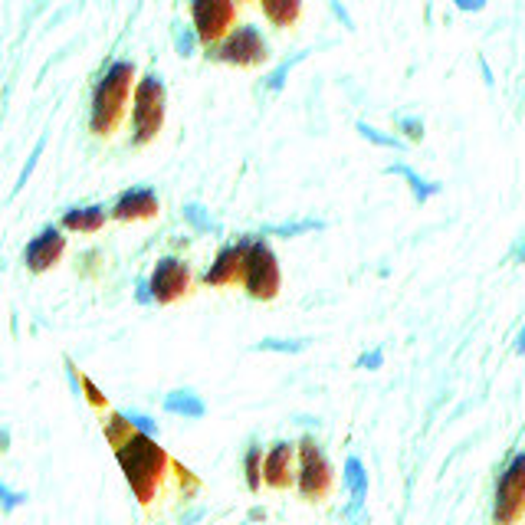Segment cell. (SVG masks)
I'll list each match as a JSON object with an SVG mask.
<instances>
[{
    "label": "cell",
    "instance_id": "6da1fadb",
    "mask_svg": "<svg viewBox=\"0 0 525 525\" xmlns=\"http://www.w3.org/2000/svg\"><path fill=\"white\" fill-rule=\"evenodd\" d=\"M102 434L115 450L125 483L131 486V493L142 505H152L162 489L168 486V476L181 473L184 466H178L171 456L164 454V446L154 444V437H145L138 430H131L129 421L121 417V411L109 414L102 421Z\"/></svg>",
    "mask_w": 525,
    "mask_h": 525
},
{
    "label": "cell",
    "instance_id": "7a4b0ae2",
    "mask_svg": "<svg viewBox=\"0 0 525 525\" xmlns=\"http://www.w3.org/2000/svg\"><path fill=\"white\" fill-rule=\"evenodd\" d=\"M138 70L131 60H115L105 70L96 89H92V109H89V129L96 138H112L119 125L125 121V112H129V99L135 96V86H138Z\"/></svg>",
    "mask_w": 525,
    "mask_h": 525
},
{
    "label": "cell",
    "instance_id": "3957f363",
    "mask_svg": "<svg viewBox=\"0 0 525 525\" xmlns=\"http://www.w3.org/2000/svg\"><path fill=\"white\" fill-rule=\"evenodd\" d=\"M164 109H168V89L158 72H148L138 79L131 96V148L152 145L164 129Z\"/></svg>",
    "mask_w": 525,
    "mask_h": 525
},
{
    "label": "cell",
    "instance_id": "277c9868",
    "mask_svg": "<svg viewBox=\"0 0 525 525\" xmlns=\"http://www.w3.org/2000/svg\"><path fill=\"white\" fill-rule=\"evenodd\" d=\"M299 450V463H296V489L305 503H322L335 489V466L322 444L312 434H305L303 440H296Z\"/></svg>",
    "mask_w": 525,
    "mask_h": 525
},
{
    "label": "cell",
    "instance_id": "5b68a950",
    "mask_svg": "<svg viewBox=\"0 0 525 525\" xmlns=\"http://www.w3.org/2000/svg\"><path fill=\"white\" fill-rule=\"evenodd\" d=\"M243 289L256 303H273L279 289H283V270H279V256L273 253L266 237H253L246 260H243Z\"/></svg>",
    "mask_w": 525,
    "mask_h": 525
},
{
    "label": "cell",
    "instance_id": "8992f818",
    "mask_svg": "<svg viewBox=\"0 0 525 525\" xmlns=\"http://www.w3.org/2000/svg\"><path fill=\"white\" fill-rule=\"evenodd\" d=\"M525 519V450L509 456L503 473L496 479L493 496V522L519 525Z\"/></svg>",
    "mask_w": 525,
    "mask_h": 525
},
{
    "label": "cell",
    "instance_id": "52a82bcc",
    "mask_svg": "<svg viewBox=\"0 0 525 525\" xmlns=\"http://www.w3.org/2000/svg\"><path fill=\"white\" fill-rule=\"evenodd\" d=\"M204 56L217 62H227V66L253 70V66H262V62L270 60V40L262 37V30L256 23H240L221 46H211Z\"/></svg>",
    "mask_w": 525,
    "mask_h": 525
},
{
    "label": "cell",
    "instance_id": "ba28073f",
    "mask_svg": "<svg viewBox=\"0 0 525 525\" xmlns=\"http://www.w3.org/2000/svg\"><path fill=\"white\" fill-rule=\"evenodd\" d=\"M237 13H240V7L233 0H194L191 27L197 33V43H204L207 50L221 46L237 30Z\"/></svg>",
    "mask_w": 525,
    "mask_h": 525
},
{
    "label": "cell",
    "instance_id": "9c48e42d",
    "mask_svg": "<svg viewBox=\"0 0 525 525\" xmlns=\"http://www.w3.org/2000/svg\"><path fill=\"white\" fill-rule=\"evenodd\" d=\"M194 286V273L191 266L178 256H162V260L154 262L152 276H148V293H152V303L154 305H171L178 299L191 293Z\"/></svg>",
    "mask_w": 525,
    "mask_h": 525
},
{
    "label": "cell",
    "instance_id": "30bf717a",
    "mask_svg": "<svg viewBox=\"0 0 525 525\" xmlns=\"http://www.w3.org/2000/svg\"><path fill=\"white\" fill-rule=\"evenodd\" d=\"M296 463H299L296 440H273L262 456V486H270L276 493L296 486Z\"/></svg>",
    "mask_w": 525,
    "mask_h": 525
},
{
    "label": "cell",
    "instance_id": "8fae6325",
    "mask_svg": "<svg viewBox=\"0 0 525 525\" xmlns=\"http://www.w3.org/2000/svg\"><path fill=\"white\" fill-rule=\"evenodd\" d=\"M250 240H253V237H243V240L221 246V250H217V256H213V262L207 266V273H204V286L221 289V286L243 283V260H246Z\"/></svg>",
    "mask_w": 525,
    "mask_h": 525
},
{
    "label": "cell",
    "instance_id": "7c38bea8",
    "mask_svg": "<svg viewBox=\"0 0 525 525\" xmlns=\"http://www.w3.org/2000/svg\"><path fill=\"white\" fill-rule=\"evenodd\" d=\"M62 253H66V237H62L60 227H43L30 243H27V250H23V262H27V270L30 273H50L53 266L62 260Z\"/></svg>",
    "mask_w": 525,
    "mask_h": 525
},
{
    "label": "cell",
    "instance_id": "4fadbf2b",
    "mask_svg": "<svg viewBox=\"0 0 525 525\" xmlns=\"http://www.w3.org/2000/svg\"><path fill=\"white\" fill-rule=\"evenodd\" d=\"M158 211H162V201H158V194L152 188H129V191H121L115 197V204L109 207V217L121 223H135L152 221V217H158Z\"/></svg>",
    "mask_w": 525,
    "mask_h": 525
},
{
    "label": "cell",
    "instance_id": "5bb4252c",
    "mask_svg": "<svg viewBox=\"0 0 525 525\" xmlns=\"http://www.w3.org/2000/svg\"><path fill=\"white\" fill-rule=\"evenodd\" d=\"M345 486H348V505H345V519H358L368 503V470L358 456L345 460Z\"/></svg>",
    "mask_w": 525,
    "mask_h": 525
},
{
    "label": "cell",
    "instance_id": "9a60e30c",
    "mask_svg": "<svg viewBox=\"0 0 525 525\" xmlns=\"http://www.w3.org/2000/svg\"><path fill=\"white\" fill-rule=\"evenodd\" d=\"M109 221V211L102 204H89V207H70L60 217V230L72 233H99Z\"/></svg>",
    "mask_w": 525,
    "mask_h": 525
},
{
    "label": "cell",
    "instance_id": "2e32d148",
    "mask_svg": "<svg viewBox=\"0 0 525 525\" xmlns=\"http://www.w3.org/2000/svg\"><path fill=\"white\" fill-rule=\"evenodd\" d=\"M384 174H397V178H404L407 188H411V194H414V201L417 204H427L430 197H437V194L444 191V184L440 181H427V178H421V174L411 168V164H388L384 168Z\"/></svg>",
    "mask_w": 525,
    "mask_h": 525
},
{
    "label": "cell",
    "instance_id": "e0dca14e",
    "mask_svg": "<svg viewBox=\"0 0 525 525\" xmlns=\"http://www.w3.org/2000/svg\"><path fill=\"white\" fill-rule=\"evenodd\" d=\"M164 411L178 417H188V421H201L207 414V404L201 401V394H194L191 388H181V391H171L164 397Z\"/></svg>",
    "mask_w": 525,
    "mask_h": 525
},
{
    "label": "cell",
    "instance_id": "ac0fdd59",
    "mask_svg": "<svg viewBox=\"0 0 525 525\" xmlns=\"http://www.w3.org/2000/svg\"><path fill=\"white\" fill-rule=\"evenodd\" d=\"M260 11L266 21L273 23L276 30H286V27H293V23L303 17V4H299V0H262Z\"/></svg>",
    "mask_w": 525,
    "mask_h": 525
},
{
    "label": "cell",
    "instance_id": "d6986e66",
    "mask_svg": "<svg viewBox=\"0 0 525 525\" xmlns=\"http://www.w3.org/2000/svg\"><path fill=\"white\" fill-rule=\"evenodd\" d=\"M325 230V221H315V217H303V221H286V223H270L262 227L260 237H283V240H293V237H303V233Z\"/></svg>",
    "mask_w": 525,
    "mask_h": 525
},
{
    "label": "cell",
    "instance_id": "ffe728a7",
    "mask_svg": "<svg viewBox=\"0 0 525 525\" xmlns=\"http://www.w3.org/2000/svg\"><path fill=\"white\" fill-rule=\"evenodd\" d=\"M262 446L253 440L250 446H246V454H243V473H246V489L250 493H260L262 489Z\"/></svg>",
    "mask_w": 525,
    "mask_h": 525
},
{
    "label": "cell",
    "instance_id": "44dd1931",
    "mask_svg": "<svg viewBox=\"0 0 525 525\" xmlns=\"http://www.w3.org/2000/svg\"><path fill=\"white\" fill-rule=\"evenodd\" d=\"M309 53H312V50H299V53H293L289 60L279 62V66H276V70L270 72L266 79H262V89H266V92H279V89H283L286 79H289V72H293L303 60H309Z\"/></svg>",
    "mask_w": 525,
    "mask_h": 525
},
{
    "label": "cell",
    "instance_id": "7402d4cb",
    "mask_svg": "<svg viewBox=\"0 0 525 525\" xmlns=\"http://www.w3.org/2000/svg\"><path fill=\"white\" fill-rule=\"evenodd\" d=\"M354 129H358V135H362L364 142L378 145V148H394V152H404V148H407L404 138H397V135H388V131L374 129V125H368V121H354Z\"/></svg>",
    "mask_w": 525,
    "mask_h": 525
},
{
    "label": "cell",
    "instance_id": "603a6c76",
    "mask_svg": "<svg viewBox=\"0 0 525 525\" xmlns=\"http://www.w3.org/2000/svg\"><path fill=\"white\" fill-rule=\"evenodd\" d=\"M181 217L191 223L197 233H221V223L213 221L211 211H207V207H201V204H184Z\"/></svg>",
    "mask_w": 525,
    "mask_h": 525
},
{
    "label": "cell",
    "instance_id": "cb8c5ba5",
    "mask_svg": "<svg viewBox=\"0 0 525 525\" xmlns=\"http://www.w3.org/2000/svg\"><path fill=\"white\" fill-rule=\"evenodd\" d=\"M309 348V338H260L253 352H276V354H299Z\"/></svg>",
    "mask_w": 525,
    "mask_h": 525
},
{
    "label": "cell",
    "instance_id": "d4e9b609",
    "mask_svg": "<svg viewBox=\"0 0 525 525\" xmlns=\"http://www.w3.org/2000/svg\"><path fill=\"white\" fill-rule=\"evenodd\" d=\"M174 50H178V56H194V50H197V33H194V27H184V23H174Z\"/></svg>",
    "mask_w": 525,
    "mask_h": 525
},
{
    "label": "cell",
    "instance_id": "484cf974",
    "mask_svg": "<svg viewBox=\"0 0 525 525\" xmlns=\"http://www.w3.org/2000/svg\"><path fill=\"white\" fill-rule=\"evenodd\" d=\"M394 125H397V131H404L407 142H424V119L421 115H397L394 119Z\"/></svg>",
    "mask_w": 525,
    "mask_h": 525
},
{
    "label": "cell",
    "instance_id": "4316f807",
    "mask_svg": "<svg viewBox=\"0 0 525 525\" xmlns=\"http://www.w3.org/2000/svg\"><path fill=\"white\" fill-rule=\"evenodd\" d=\"M121 417L129 421L131 430H138V434H145V437H158V421H152V417L142 414V411H121Z\"/></svg>",
    "mask_w": 525,
    "mask_h": 525
},
{
    "label": "cell",
    "instance_id": "83f0119b",
    "mask_svg": "<svg viewBox=\"0 0 525 525\" xmlns=\"http://www.w3.org/2000/svg\"><path fill=\"white\" fill-rule=\"evenodd\" d=\"M21 505H27V493H17V489H11V486L0 479V509H4V512H13V509H21Z\"/></svg>",
    "mask_w": 525,
    "mask_h": 525
},
{
    "label": "cell",
    "instance_id": "f1b7e54d",
    "mask_svg": "<svg viewBox=\"0 0 525 525\" xmlns=\"http://www.w3.org/2000/svg\"><path fill=\"white\" fill-rule=\"evenodd\" d=\"M43 148H46V138H40V142H37V148H33V154H30V162H27V168H23L21 178H17V184H13V194H21V191H23V184H27V178H30L33 168H37V162H40Z\"/></svg>",
    "mask_w": 525,
    "mask_h": 525
},
{
    "label": "cell",
    "instance_id": "f546056e",
    "mask_svg": "<svg viewBox=\"0 0 525 525\" xmlns=\"http://www.w3.org/2000/svg\"><path fill=\"white\" fill-rule=\"evenodd\" d=\"M82 397H86V401H89L92 407H96V411H102V407L109 404V401H105V394L99 391V388H96V384H92V378H86V374H82Z\"/></svg>",
    "mask_w": 525,
    "mask_h": 525
},
{
    "label": "cell",
    "instance_id": "4dcf8cb0",
    "mask_svg": "<svg viewBox=\"0 0 525 525\" xmlns=\"http://www.w3.org/2000/svg\"><path fill=\"white\" fill-rule=\"evenodd\" d=\"M384 364V352L381 348H371V352H364L362 358H358V368H364V371H378Z\"/></svg>",
    "mask_w": 525,
    "mask_h": 525
},
{
    "label": "cell",
    "instance_id": "1f68e13d",
    "mask_svg": "<svg viewBox=\"0 0 525 525\" xmlns=\"http://www.w3.org/2000/svg\"><path fill=\"white\" fill-rule=\"evenodd\" d=\"M66 378H70V388H72V394L79 397V391H82V374L76 371V364H72V358H66Z\"/></svg>",
    "mask_w": 525,
    "mask_h": 525
},
{
    "label": "cell",
    "instance_id": "d6a6232c",
    "mask_svg": "<svg viewBox=\"0 0 525 525\" xmlns=\"http://www.w3.org/2000/svg\"><path fill=\"white\" fill-rule=\"evenodd\" d=\"M329 11L335 13V17H338V21L345 23V27H348V30H354V23H352V17H348V11H345L342 4H338V0H332V4H329Z\"/></svg>",
    "mask_w": 525,
    "mask_h": 525
},
{
    "label": "cell",
    "instance_id": "836d02e7",
    "mask_svg": "<svg viewBox=\"0 0 525 525\" xmlns=\"http://www.w3.org/2000/svg\"><path fill=\"white\" fill-rule=\"evenodd\" d=\"M135 299H138L142 305H152V293H148V279H142V283H138V289H135Z\"/></svg>",
    "mask_w": 525,
    "mask_h": 525
},
{
    "label": "cell",
    "instance_id": "e575fe53",
    "mask_svg": "<svg viewBox=\"0 0 525 525\" xmlns=\"http://www.w3.org/2000/svg\"><path fill=\"white\" fill-rule=\"evenodd\" d=\"M456 7H460V11H483L486 4L483 0H456Z\"/></svg>",
    "mask_w": 525,
    "mask_h": 525
},
{
    "label": "cell",
    "instance_id": "d590c367",
    "mask_svg": "<svg viewBox=\"0 0 525 525\" xmlns=\"http://www.w3.org/2000/svg\"><path fill=\"white\" fill-rule=\"evenodd\" d=\"M7 450H11V430L0 427V454H7Z\"/></svg>",
    "mask_w": 525,
    "mask_h": 525
},
{
    "label": "cell",
    "instance_id": "8d00e7d4",
    "mask_svg": "<svg viewBox=\"0 0 525 525\" xmlns=\"http://www.w3.org/2000/svg\"><path fill=\"white\" fill-rule=\"evenodd\" d=\"M515 354H525V329L519 332V338H515Z\"/></svg>",
    "mask_w": 525,
    "mask_h": 525
},
{
    "label": "cell",
    "instance_id": "74e56055",
    "mask_svg": "<svg viewBox=\"0 0 525 525\" xmlns=\"http://www.w3.org/2000/svg\"><path fill=\"white\" fill-rule=\"evenodd\" d=\"M512 256H515V260H519V262H525V240L519 243V246H515V253H512Z\"/></svg>",
    "mask_w": 525,
    "mask_h": 525
}]
</instances>
